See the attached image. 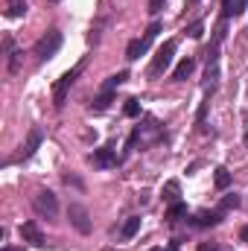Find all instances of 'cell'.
<instances>
[{
    "instance_id": "1",
    "label": "cell",
    "mask_w": 248,
    "mask_h": 251,
    "mask_svg": "<svg viewBox=\"0 0 248 251\" xmlns=\"http://www.w3.org/2000/svg\"><path fill=\"white\" fill-rule=\"evenodd\" d=\"M225 18L216 24V32H213V44H210V50H207V73H204V88H207V94H213L216 91V85H219V50H222V41H225Z\"/></svg>"
},
{
    "instance_id": "2",
    "label": "cell",
    "mask_w": 248,
    "mask_h": 251,
    "mask_svg": "<svg viewBox=\"0 0 248 251\" xmlns=\"http://www.w3.org/2000/svg\"><path fill=\"white\" fill-rule=\"evenodd\" d=\"M82 70H85V59L76 64V67H70L62 79L53 85V102H56V108H62V105H64V100H67V94H70V88H73V82L79 79V73H82Z\"/></svg>"
},
{
    "instance_id": "3",
    "label": "cell",
    "mask_w": 248,
    "mask_h": 251,
    "mask_svg": "<svg viewBox=\"0 0 248 251\" xmlns=\"http://www.w3.org/2000/svg\"><path fill=\"white\" fill-rule=\"evenodd\" d=\"M59 47H62V32L59 29H50L47 35H41L38 41H35V59L38 62H47V59H53L56 53H59Z\"/></svg>"
},
{
    "instance_id": "4",
    "label": "cell",
    "mask_w": 248,
    "mask_h": 251,
    "mask_svg": "<svg viewBox=\"0 0 248 251\" xmlns=\"http://www.w3.org/2000/svg\"><path fill=\"white\" fill-rule=\"evenodd\" d=\"M158 32H161V24H158V21H152V24H149V29L143 32V38H134V41H128V47H125V59H128V62L140 59V56L149 50V44L155 41V35H158Z\"/></svg>"
},
{
    "instance_id": "5",
    "label": "cell",
    "mask_w": 248,
    "mask_h": 251,
    "mask_svg": "<svg viewBox=\"0 0 248 251\" xmlns=\"http://www.w3.org/2000/svg\"><path fill=\"white\" fill-rule=\"evenodd\" d=\"M32 207H35V213H38V216L53 219V216L59 213V199H56V193H53V190H38V193L32 196Z\"/></svg>"
},
{
    "instance_id": "6",
    "label": "cell",
    "mask_w": 248,
    "mask_h": 251,
    "mask_svg": "<svg viewBox=\"0 0 248 251\" xmlns=\"http://www.w3.org/2000/svg\"><path fill=\"white\" fill-rule=\"evenodd\" d=\"M175 41H164V47H158V53H155V59L149 64V76H161L170 64H173V56H175Z\"/></svg>"
},
{
    "instance_id": "7",
    "label": "cell",
    "mask_w": 248,
    "mask_h": 251,
    "mask_svg": "<svg viewBox=\"0 0 248 251\" xmlns=\"http://www.w3.org/2000/svg\"><path fill=\"white\" fill-rule=\"evenodd\" d=\"M67 219H70V225L79 234H91V216H88V210L82 204H70L67 207Z\"/></svg>"
},
{
    "instance_id": "8",
    "label": "cell",
    "mask_w": 248,
    "mask_h": 251,
    "mask_svg": "<svg viewBox=\"0 0 248 251\" xmlns=\"http://www.w3.org/2000/svg\"><path fill=\"white\" fill-rule=\"evenodd\" d=\"M41 140H44V131H41L38 126H32V128H29V134H26V140H24L21 158H32V155H35V149L41 146Z\"/></svg>"
},
{
    "instance_id": "9",
    "label": "cell",
    "mask_w": 248,
    "mask_h": 251,
    "mask_svg": "<svg viewBox=\"0 0 248 251\" xmlns=\"http://www.w3.org/2000/svg\"><path fill=\"white\" fill-rule=\"evenodd\" d=\"M21 240H24V243H32V246H47V240H44L38 222H24V225H21Z\"/></svg>"
},
{
    "instance_id": "10",
    "label": "cell",
    "mask_w": 248,
    "mask_h": 251,
    "mask_svg": "<svg viewBox=\"0 0 248 251\" xmlns=\"http://www.w3.org/2000/svg\"><path fill=\"white\" fill-rule=\"evenodd\" d=\"M222 210L216 207V210H198L196 216H193V225H198V228H210V225H219L222 222Z\"/></svg>"
},
{
    "instance_id": "11",
    "label": "cell",
    "mask_w": 248,
    "mask_h": 251,
    "mask_svg": "<svg viewBox=\"0 0 248 251\" xmlns=\"http://www.w3.org/2000/svg\"><path fill=\"white\" fill-rule=\"evenodd\" d=\"M94 164H97V167H102V170L114 167V164H117V152H114V146H102V149H94Z\"/></svg>"
},
{
    "instance_id": "12",
    "label": "cell",
    "mask_w": 248,
    "mask_h": 251,
    "mask_svg": "<svg viewBox=\"0 0 248 251\" xmlns=\"http://www.w3.org/2000/svg\"><path fill=\"white\" fill-rule=\"evenodd\" d=\"M248 6V0H222V18H237L243 15Z\"/></svg>"
},
{
    "instance_id": "13",
    "label": "cell",
    "mask_w": 248,
    "mask_h": 251,
    "mask_svg": "<svg viewBox=\"0 0 248 251\" xmlns=\"http://www.w3.org/2000/svg\"><path fill=\"white\" fill-rule=\"evenodd\" d=\"M111 102H114V91H111V88H102V94L91 102V108H94V111H105Z\"/></svg>"
},
{
    "instance_id": "14",
    "label": "cell",
    "mask_w": 248,
    "mask_h": 251,
    "mask_svg": "<svg viewBox=\"0 0 248 251\" xmlns=\"http://www.w3.org/2000/svg\"><path fill=\"white\" fill-rule=\"evenodd\" d=\"M164 201H167V204H178V201H181V187H178V181H167V184H164Z\"/></svg>"
},
{
    "instance_id": "15",
    "label": "cell",
    "mask_w": 248,
    "mask_h": 251,
    "mask_svg": "<svg viewBox=\"0 0 248 251\" xmlns=\"http://www.w3.org/2000/svg\"><path fill=\"white\" fill-rule=\"evenodd\" d=\"M193 70H196V62H193V59H184V62H178V67L173 70V79H175V82H184Z\"/></svg>"
},
{
    "instance_id": "16",
    "label": "cell",
    "mask_w": 248,
    "mask_h": 251,
    "mask_svg": "<svg viewBox=\"0 0 248 251\" xmlns=\"http://www.w3.org/2000/svg\"><path fill=\"white\" fill-rule=\"evenodd\" d=\"M137 231H140V216H128V219H125V225L120 228V237H123V240H131Z\"/></svg>"
},
{
    "instance_id": "17",
    "label": "cell",
    "mask_w": 248,
    "mask_h": 251,
    "mask_svg": "<svg viewBox=\"0 0 248 251\" xmlns=\"http://www.w3.org/2000/svg\"><path fill=\"white\" fill-rule=\"evenodd\" d=\"M181 216H187V204H184V201H178V204H170V213H167V219H170V222H178Z\"/></svg>"
},
{
    "instance_id": "18",
    "label": "cell",
    "mask_w": 248,
    "mask_h": 251,
    "mask_svg": "<svg viewBox=\"0 0 248 251\" xmlns=\"http://www.w3.org/2000/svg\"><path fill=\"white\" fill-rule=\"evenodd\" d=\"M216 187H219V190L231 187V173H228L225 167H219V170H216Z\"/></svg>"
},
{
    "instance_id": "19",
    "label": "cell",
    "mask_w": 248,
    "mask_h": 251,
    "mask_svg": "<svg viewBox=\"0 0 248 251\" xmlns=\"http://www.w3.org/2000/svg\"><path fill=\"white\" fill-rule=\"evenodd\" d=\"M24 12H26V3L24 0H12L9 3V18H21Z\"/></svg>"
},
{
    "instance_id": "20",
    "label": "cell",
    "mask_w": 248,
    "mask_h": 251,
    "mask_svg": "<svg viewBox=\"0 0 248 251\" xmlns=\"http://www.w3.org/2000/svg\"><path fill=\"white\" fill-rule=\"evenodd\" d=\"M234 207H240V196H225V199H222V204H219V210H222V213H228V210H234Z\"/></svg>"
},
{
    "instance_id": "21",
    "label": "cell",
    "mask_w": 248,
    "mask_h": 251,
    "mask_svg": "<svg viewBox=\"0 0 248 251\" xmlns=\"http://www.w3.org/2000/svg\"><path fill=\"white\" fill-rule=\"evenodd\" d=\"M21 56H24L21 50H12L9 53V73H18L21 70Z\"/></svg>"
},
{
    "instance_id": "22",
    "label": "cell",
    "mask_w": 248,
    "mask_h": 251,
    "mask_svg": "<svg viewBox=\"0 0 248 251\" xmlns=\"http://www.w3.org/2000/svg\"><path fill=\"white\" fill-rule=\"evenodd\" d=\"M125 79H128V73H125V70H120V73H114V76L105 82V88H111V91H114V88H120V85H123Z\"/></svg>"
},
{
    "instance_id": "23",
    "label": "cell",
    "mask_w": 248,
    "mask_h": 251,
    "mask_svg": "<svg viewBox=\"0 0 248 251\" xmlns=\"http://www.w3.org/2000/svg\"><path fill=\"white\" fill-rule=\"evenodd\" d=\"M125 117H140V102L137 100H125Z\"/></svg>"
},
{
    "instance_id": "24",
    "label": "cell",
    "mask_w": 248,
    "mask_h": 251,
    "mask_svg": "<svg viewBox=\"0 0 248 251\" xmlns=\"http://www.w3.org/2000/svg\"><path fill=\"white\" fill-rule=\"evenodd\" d=\"M201 32H204V24H201V21L190 24V29H187V35H190V38H201Z\"/></svg>"
},
{
    "instance_id": "25",
    "label": "cell",
    "mask_w": 248,
    "mask_h": 251,
    "mask_svg": "<svg viewBox=\"0 0 248 251\" xmlns=\"http://www.w3.org/2000/svg\"><path fill=\"white\" fill-rule=\"evenodd\" d=\"M207 102H210V100H204V102L198 105V114H196V120H198V128H204V117H207Z\"/></svg>"
},
{
    "instance_id": "26",
    "label": "cell",
    "mask_w": 248,
    "mask_h": 251,
    "mask_svg": "<svg viewBox=\"0 0 248 251\" xmlns=\"http://www.w3.org/2000/svg\"><path fill=\"white\" fill-rule=\"evenodd\" d=\"M161 9H164V0H149V12L152 15H158Z\"/></svg>"
},
{
    "instance_id": "27",
    "label": "cell",
    "mask_w": 248,
    "mask_h": 251,
    "mask_svg": "<svg viewBox=\"0 0 248 251\" xmlns=\"http://www.w3.org/2000/svg\"><path fill=\"white\" fill-rule=\"evenodd\" d=\"M198 251H222L219 246H210V243H198Z\"/></svg>"
},
{
    "instance_id": "28",
    "label": "cell",
    "mask_w": 248,
    "mask_h": 251,
    "mask_svg": "<svg viewBox=\"0 0 248 251\" xmlns=\"http://www.w3.org/2000/svg\"><path fill=\"white\" fill-rule=\"evenodd\" d=\"M64 184H73V187H82V181H79V178H73V176H64Z\"/></svg>"
},
{
    "instance_id": "29",
    "label": "cell",
    "mask_w": 248,
    "mask_h": 251,
    "mask_svg": "<svg viewBox=\"0 0 248 251\" xmlns=\"http://www.w3.org/2000/svg\"><path fill=\"white\" fill-rule=\"evenodd\" d=\"M240 237H243V240H246V243H248V225H246V228H243V231H240Z\"/></svg>"
},
{
    "instance_id": "30",
    "label": "cell",
    "mask_w": 248,
    "mask_h": 251,
    "mask_svg": "<svg viewBox=\"0 0 248 251\" xmlns=\"http://www.w3.org/2000/svg\"><path fill=\"white\" fill-rule=\"evenodd\" d=\"M3 251H26V249H9V246H6V249H3Z\"/></svg>"
},
{
    "instance_id": "31",
    "label": "cell",
    "mask_w": 248,
    "mask_h": 251,
    "mask_svg": "<svg viewBox=\"0 0 248 251\" xmlns=\"http://www.w3.org/2000/svg\"><path fill=\"white\" fill-rule=\"evenodd\" d=\"M102 251H117V249H102Z\"/></svg>"
},
{
    "instance_id": "32",
    "label": "cell",
    "mask_w": 248,
    "mask_h": 251,
    "mask_svg": "<svg viewBox=\"0 0 248 251\" xmlns=\"http://www.w3.org/2000/svg\"><path fill=\"white\" fill-rule=\"evenodd\" d=\"M187 3H198V0H187Z\"/></svg>"
},
{
    "instance_id": "33",
    "label": "cell",
    "mask_w": 248,
    "mask_h": 251,
    "mask_svg": "<svg viewBox=\"0 0 248 251\" xmlns=\"http://www.w3.org/2000/svg\"><path fill=\"white\" fill-rule=\"evenodd\" d=\"M50 3H59V0H50Z\"/></svg>"
}]
</instances>
